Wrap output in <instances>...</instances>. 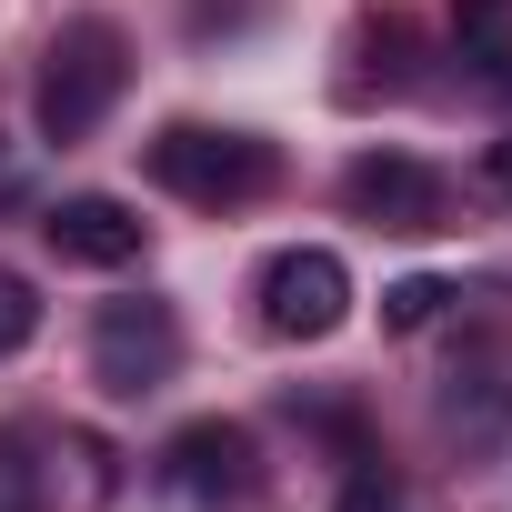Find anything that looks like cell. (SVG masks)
Instances as JSON below:
<instances>
[{"label": "cell", "mask_w": 512, "mask_h": 512, "mask_svg": "<svg viewBox=\"0 0 512 512\" xmlns=\"http://www.w3.org/2000/svg\"><path fill=\"white\" fill-rule=\"evenodd\" d=\"M121 91H131V41H121V21H61L51 51H41V91H31L41 141H91V131L121 111Z\"/></svg>", "instance_id": "1"}, {"label": "cell", "mask_w": 512, "mask_h": 512, "mask_svg": "<svg viewBox=\"0 0 512 512\" xmlns=\"http://www.w3.org/2000/svg\"><path fill=\"white\" fill-rule=\"evenodd\" d=\"M482 171H492V191L512 201V141H492V161H482Z\"/></svg>", "instance_id": "13"}, {"label": "cell", "mask_w": 512, "mask_h": 512, "mask_svg": "<svg viewBox=\"0 0 512 512\" xmlns=\"http://www.w3.org/2000/svg\"><path fill=\"white\" fill-rule=\"evenodd\" d=\"M171 372H181V322H171V302H101V322H91V382L121 392V402H141V392H161Z\"/></svg>", "instance_id": "5"}, {"label": "cell", "mask_w": 512, "mask_h": 512, "mask_svg": "<svg viewBox=\"0 0 512 512\" xmlns=\"http://www.w3.org/2000/svg\"><path fill=\"white\" fill-rule=\"evenodd\" d=\"M442 312H452V282H432V272H412V282L382 292V332H422V322H442Z\"/></svg>", "instance_id": "9"}, {"label": "cell", "mask_w": 512, "mask_h": 512, "mask_svg": "<svg viewBox=\"0 0 512 512\" xmlns=\"http://www.w3.org/2000/svg\"><path fill=\"white\" fill-rule=\"evenodd\" d=\"M161 492L181 512H251L262 502V442H251V422H181L161 442Z\"/></svg>", "instance_id": "3"}, {"label": "cell", "mask_w": 512, "mask_h": 512, "mask_svg": "<svg viewBox=\"0 0 512 512\" xmlns=\"http://www.w3.org/2000/svg\"><path fill=\"white\" fill-rule=\"evenodd\" d=\"M41 241L61 251L71 272H131L151 231H141V211L111 201V191H61V201L41 211Z\"/></svg>", "instance_id": "7"}, {"label": "cell", "mask_w": 512, "mask_h": 512, "mask_svg": "<svg viewBox=\"0 0 512 512\" xmlns=\"http://www.w3.org/2000/svg\"><path fill=\"white\" fill-rule=\"evenodd\" d=\"M352 322V262L322 241H292L262 262V332L272 342H332Z\"/></svg>", "instance_id": "4"}, {"label": "cell", "mask_w": 512, "mask_h": 512, "mask_svg": "<svg viewBox=\"0 0 512 512\" xmlns=\"http://www.w3.org/2000/svg\"><path fill=\"white\" fill-rule=\"evenodd\" d=\"M51 492H41V462H31V442L21 432H0V512H41Z\"/></svg>", "instance_id": "11"}, {"label": "cell", "mask_w": 512, "mask_h": 512, "mask_svg": "<svg viewBox=\"0 0 512 512\" xmlns=\"http://www.w3.org/2000/svg\"><path fill=\"white\" fill-rule=\"evenodd\" d=\"M31 332H41V292H31L11 262H0V362H11V352H31Z\"/></svg>", "instance_id": "10"}, {"label": "cell", "mask_w": 512, "mask_h": 512, "mask_svg": "<svg viewBox=\"0 0 512 512\" xmlns=\"http://www.w3.org/2000/svg\"><path fill=\"white\" fill-rule=\"evenodd\" d=\"M452 31H462V61H472V81L512 91V0H452Z\"/></svg>", "instance_id": "8"}, {"label": "cell", "mask_w": 512, "mask_h": 512, "mask_svg": "<svg viewBox=\"0 0 512 512\" xmlns=\"http://www.w3.org/2000/svg\"><path fill=\"white\" fill-rule=\"evenodd\" d=\"M342 512H412V492H402L382 462H352V482H342Z\"/></svg>", "instance_id": "12"}, {"label": "cell", "mask_w": 512, "mask_h": 512, "mask_svg": "<svg viewBox=\"0 0 512 512\" xmlns=\"http://www.w3.org/2000/svg\"><path fill=\"white\" fill-rule=\"evenodd\" d=\"M141 161H151L161 191H181V201H201V211H241V201H262V191L282 181L272 141H251V131H211V121H171Z\"/></svg>", "instance_id": "2"}, {"label": "cell", "mask_w": 512, "mask_h": 512, "mask_svg": "<svg viewBox=\"0 0 512 512\" xmlns=\"http://www.w3.org/2000/svg\"><path fill=\"white\" fill-rule=\"evenodd\" d=\"M0 171H11V151H0Z\"/></svg>", "instance_id": "14"}, {"label": "cell", "mask_w": 512, "mask_h": 512, "mask_svg": "<svg viewBox=\"0 0 512 512\" xmlns=\"http://www.w3.org/2000/svg\"><path fill=\"white\" fill-rule=\"evenodd\" d=\"M342 201H352V221L402 231V241H422V231H442V221H452L442 171H432V161H412V151H362V161L342 171Z\"/></svg>", "instance_id": "6"}]
</instances>
